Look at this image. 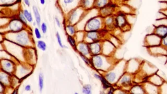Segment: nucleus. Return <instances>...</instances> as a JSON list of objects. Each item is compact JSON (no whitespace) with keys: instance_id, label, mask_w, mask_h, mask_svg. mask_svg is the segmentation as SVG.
<instances>
[{"instance_id":"nucleus-1","label":"nucleus","mask_w":167,"mask_h":94,"mask_svg":"<svg viewBox=\"0 0 167 94\" xmlns=\"http://www.w3.org/2000/svg\"><path fill=\"white\" fill-rule=\"evenodd\" d=\"M24 24L20 21L19 19H13L10 20L7 24V28L5 29H3L2 33L3 34V30H5V33L8 32H18L22 30Z\"/></svg>"},{"instance_id":"nucleus-2","label":"nucleus","mask_w":167,"mask_h":94,"mask_svg":"<svg viewBox=\"0 0 167 94\" xmlns=\"http://www.w3.org/2000/svg\"><path fill=\"white\" fill-rule=\"evenodd\" d=\"M0 68L1 69L8 74L13 75L15 71L16 65L13 61L3 59L0 60Z\"/></svg>"},{"instance_id":"nucleus-3","label":"nucleus","mask_w":167,"mask_h":94,"mask_svg":"<svg viewBox=\"0 0 167 94\" xmlns=\"http://www.w3.org/2000/svg\"><path fill=\"white\" fill-rule=\"evenodd\" d=\"M102 21L100 18L94 17L87 22L86 28L89 31H96L100 29Z\"/></svg>"},{"instance_id":"nucleus-4","label":"nucleus","mask_w":167,"mask_h":94,"mask_svg":"<svg viewBox=\"0 0 167 94\" xmlns=\"http://www.w3.org/2000/svg\"><path fill=\"white\" fill-rule=\"evenodd\" d=\"M11 74H8L1 69L0 70V82L6 87L11 86Z\"/></svg>"},{"instance_id":"nucleus-5","label":"nucleus","mask_w":167,"mask_h":94,"mask_svg":"<svg viewBox=\"0 0 167 94\" xmlns=\"http://www.w3.org/2000/svg\"><path fill=\"white\" fill-rule=\"evenodd\" d=\"M103 58L99 55H95L92 59V63L94 67L97 69H102L103 68L105 63Z\"/></svg>"},{"instance_id":"nucleus-6","label":"nucleus","mask_w":167,"mask_h":94,"mask_svg":"<svg viewBox=\"0 0 167 94\" xmlns=\"http://www.w3.org/2000/svg\"><path fill=\"white\" fill-rule=\"evenodd\" d=\"M89 47V51L91 54H93V55H97L101 51V46L100 43L98 42H93L90 43V45L88 46Z\"/></svg>"},{"instance_id":"nucleus-7","label":"nucleus","mask_w":167,"mask_h":94,"mask_svg":"<svg viewBox=\"0 0 167 94\" xmlns=\"http://www.w3.org/2000/svg\"><path fill=\"white\" fill-rule=\"evenodd\" d=\"M78 51L80 52L81 54L86 56L90 54L88 46L84 43H80L78 46Z\"/></svg>"},{"instance_id":"nucleus-8","label":"nucleus","mask_w":167,"mask_h":94,"mask_svg":"<svg viewBox=\"0 0 167 94\" xmlns=\"http://www.w3.org/2000/svg\"><path fill=\"white\" fill-rule=\"evenodd\" d=\"M116 24L118 27H123L127 24V20L125 19L124 16L123 15H120L116 17Z\"/></svg>"},{"instance_id":"nucleus-9","label":"nucleus","mask_w":167,"mask_h":94,"mask_svg":"<svg viewBox=\"0 0 167 94\" xmlns=\"http://www.w3.org/2000/svg\"><path fill=\"white\" fill-rule=\"evenodd\" d=\"M167 27L166 26H160L156 29V34L164 38L167 36Z\"/></svg>"},{"instance_id":"nucleus-10","label":"nucleus","mask_w":167,"mask_h":94,"mask_svg":"<svg viewBox=\"0 0 167 94\" xmlns=\"http://www.w3.org/2000/svg\"><path fill=\"white\" fill-rule=\"evenodd\" d=\"M16 3L17 0H0V7H10Z\"/></svg>"},{"instance_id":"nucleus-11","label":"nucleus","mask_w":167,"mask_h":94,"mask_svg":"<svg viewBox=\"0 0 167 94\" xmlns=\"http://www.w3.org/2000/svg\"><path fill=\"white\" fill-rule=\"evenodd\" d=\"M116 74L114 72H109L106 75V79L110 83H114L116 81Z\"/></svg>"},{"instance_id":"nucleus-12","label":"nucleus","mask_w":167,"mask_h":94,"mask_svg":"<svg viewBox=\"0 0 167 94\" xmlns=\"http://www.w3.org/2000/svg\"><path fill=\"white\" fill-rule=\"evenodd\" d=\"M94 4L99 9H103L107 5L108 0H95Z\"/></svg>"},{"instance_id":"nucleus-13","label":"nucleus","mask_w":167,"mask_h":94,"mask_svg":"<svg viewBox=\"0 0 167 94\" xmlns=\"http://www.w3.org/2000/svg\"><path fill=\"white\" fill-rule=\"evenodd\" d=\"M86 37L94 42L97 40L99 38L98 33L96 31H89L86 35Z\"/></svg>"},{"instance_id":"nucleus-14","label":"nucleus","mask_w":167,"mask_h":94,"mask_svg":"<svg viewBox=\"0 0 167 94\" xmlns=\"http://www.w3.org/2000/svg\"><path fill=\"white\" fill-rule=\"evenodd\" d=\"M33 13L35 16V18H36V23L38 26H40V22H41V17H40V14L39 13L38 9L36 7L33 6Z\"/></svg>"},{"instance_id":"nucleus-15","label":"nucleus","mask_w":167,"mask_h":94,"mask_svg":"<svg viewBox=\"0 0 167 94\" xmlns=\"http://www.w3.org/2000/svg\"><path fill=\"white\" fill-rule=\"evenodd\" d=\"M131 80L129 76L125 75V76H123L122 78L121 79V84L122 85H129V84H131Z\"/></svg>"},{"instance_id":"nucleus-16","label":"nucleus","mask_w":167,"mask_h":94,"mask_svg":"<svg viewBox=\"0 0 167 94\" xmlns=\"http://www.w3.org/2000/svg\"><path fill=\"white\" fill-rule=\"evenodd\" d=\"M23 14L24 15L25 18L28 22H33V18L31 13H30L27 9H24V11H23Z\"/></svg>"},{"instance_id":"nucleus-17","label":"nucleus","mask_w":167,"mask_h":94,"mask_svg":"<svg viewBox=\"0 0 167 94\" xmlns=\"http://www.w3.org/2000/svg\"><path fill=\"white\" fill-rule=\"evenodd\" d=\"M37 47L39 49H40L41 50L43 51H45L47 49V45L46 43L42 40H39L37 42Z\"/></svg>"},{"instance_id":"nucleus-18","label":"nucleus","mask_w":167,"mask_h":94,"mask_svg":"<svg viewBox=\"0 0 167 94\" xmlns=\"http://www.w3.org/2000/svg\"><path fill=\"white\" fill-rule=\"evenodd\" d=\"M44 78L43 75L42 73H40L39 75V87L40 90L41 92L43 88V84H44Z\"/></svg>"},{"instance_id":"nucleus-19","label":"nucleus","mask_w":167,"mask_h":94,"mask_svg":"<svg viewBox=\"0 0 167 94\" xmlns=\"http://www.w3.org/2000/svg\"><path fill=\"white\" fill-rule=\"evenodd\" d=\"M91 86L90 85H86L82 87V93L85 94H90L91 93Z\"/></svg>"},{"instance_id":"nucleus-20","label":"nucleus","mask_w":167,"mask_h":94,"mask_svg":"<svg viewBox=\"0 0 167 94\" xmlns=\"http://www.w3.org/2000/svg\"><path fill=\"white\" fill-rule=\"evenodd\" d=\"M95 1L94 0H83V5L85 7H90L92 6L93 4H94Z\"/></svg>"},{"instance_id":"nucleus-21","label":"nucleus","mask_w":167,"mask_h":94,"mask_svg":"<svg viewBox=\"0 0 167 94\" xmlns=\"http://www.w3.org/2000/svg\"><path fill=\"white\" fill-rule=\"evenodd\" d=\"M18 18H19V20H20L24 25H27V20L26 19L24 15V14H23V13H22V12H20L19 13V14H18Z\"/></svg>"},{"instance_id":"nucleus-22","label":"nucleus","mask_w":167,"mask_h":94,"mask_svg":"<svg viewBox=\"0 0 167 94\" xmlns=\"http://www.w3.org/2000/svg\"><path fill=\"white\" fill-rule=\"evenodd\" d=\"M78 11L77 10H75L72 13L71 15L69 17V20L70 21L72 22H74V20H76L77 16H78Z\"/></svg>"},{"instance_id":"nucleus-23","label":"nucleus","mask_w":167,"mask_h":94,"mask_svg":"<svg viewBox=\"0 0 167 94\" xmlns=\"http://www.w3.org/2000/svg\"><path fill=\"white\" fill-rule=\"evenodd\" d=\"M67 30L69 32V34L71 35H74L75 33V29L74 27L72 25H68L67 26Z\"/></svg>"},{"instance_id":"nucleus-24","label":"nucleus","mask_w":167,"mask_h":94,"mask_svg":"<svg viewBox=\"0 0 167 94\" xmlns=\"http://www.w3.org/2000/svg\"><path fill=\"white\" fill-rule=\"evenodd\" d=\"M67 40L69 44L71 45L72 47H75L76 45V41L75 40V39H74L73 37L71 36H68L67 37Z\"/></svg>"},{"instance_id":"nucleus-25","label":"nucleus","mask_w":167,"mask_h":94,"mask_svg":"<svg viewBox=\"0 0 167 94\" xmlns=\"http://www.w3.org/2000/svg\"><path fill=\"white\" fill-rule=\"evenodd\" d=\"M35 34L36 38L38 39H40L41 38V33H40V30L37 28H36L35 29Z\"/></svg>"},{"instance_id":"nucleus-26","label":"nucleus","mask_w":167,"mask_h":94,"mask_svg":"<svg viewBox=\"0 0 167 94\" xmlns=\"http://www.w3.org/2000/svg\"><path fill=\"white\" fill-rule=\"evenodd\" d=\"M56 38H57L58 43H59V46H60L61 48H64V46L63 45L62 42V40H61V38L60 35H59V34L58 33H57V34H56Z\"/></svg>"},{"instance_id":"nucleus-27","label":"nucleus","mask_w":167,"mask_h":94,"mask_svg":"<svg viewBox=\"0 0 167 94\" xmlns=\"http://www.w3.org/2000/svg\"><path fill=\"white\" fill-rule=\"evenodd\" d=\"M41 29L43 34H46L47 31V24L45 22H43L41 25Z\"/></svg>"},{"instance_id":"nucleus-28","label":"nucleus","mask_w":167,"mask_h":94,"mask_svg":"<svg viewBox=\"0 0 167 94\" xmlns=\"http://www.w3.org/2000/svg\"><path fill=\"white\" fill-rule=\"evenodd\" d=\"M113 22H114V20L111 17H108L105 20L106 24L108 26H110L111 24H112Z\"/></svg>"},{"instance_id":"nucleus-29","label":"nucleus","mask_w":167,"mask_h":94,"mask_svg":"<svg viewBox=\"0 0 167 94\" xmlns=\"http://www.w3.org/2000/svg\"><path fill=\"white\" fill-rule=\"evenodd\" d=\"M6 87L3 84L0 82V94H2L5 91Z\"/></svg>"},{"instance_id":"nucleus-30","label":"nucleus","mask_w":167,"mask_h":94,"mask_svg":"<svg viewBox=\"0 0 167 94\" xmlns=\"http://www.w3.org/2000/svg\"><path fill=\"white\" fill-rule=\"evenodd\" d=\"M80 56H81V58H82V60L85 61V63H86L88 64H90V62L89 61V60H88V59L86 58L85 57V56H84V55L80 54Z\"/></svg>"},{"instance_id":"nucleus-31","label":"nucleus","mask_w":167,"mask_h":94,"mask_svg":"<svg viewBox=\"0 0 167 94\" xmlns=\"http://www.w3.org/2000/svg\"><path fill=\"white\" fill-rule=\"evenodd\" d=\"M75 0H63V2L65 5H70L73 3Z\"/></svg>"},{"instance_id":"nucleus-32","label":"nucleus","mask_w":167,"mask_h":94,"mask_svg":"<svg viewBox=\"0 0 167 94\" xmlns=\"http://www.w3.org/2000/svg\"><path fill=\"white\" fill-rule=\"evenodd\" d=\"M25 90L27 92H29L30 90H31V86L29 85H26L25 87Z\"/></svg>"},{"instance_id":"nucleus-33","label":"nucleus","mask_w":167,"mask_h":94,"mask_svg":"<svg viewBox=\"0 0 167 94\" xmlns=\"http://www.w3.org/2000/svg\"><path fill=\"white\" fill-rule=\"evenodd\" d=\"M94 76H95V78H97V79H98L99 80H100L101 81V79L103 78V77L101 76V75H98V74H95L94 75Z\"/></svg>"},{"instance_id":"nucleus-34","label":"nucleus","mask_w":167,"mask_h":94,"mask_svg":"<svg viewBox=\"0 0 167 94\" xmlns=\"http://www.w3.org/2000/svg\"><path fill=\"white\" fill-rule=\"evenodd\" d=\"M55 20H56V24L58 25V27H60L61 23L60 22V20H59V18H57V17H56Z\"/></svg>"},{"instance_id":"nucleus-35","label":"nucleus","mask_w":167,"mask_h":94,"mask_svg":"<svg viewBox=\"0 0 167 94\" xmlns=\"http://www.w3.org/2000/svg\"><path fill=\"white\" fill-rule=\"evenodd\" d=\"M4 34H1L0 33V42L1 41H3V40H4Z\"/></svg>"},{"instance_id":"nucleus-36","label":"nucleus","mask_w":167,"mask_h":94,"mask_svg":"<svg viewBox=\"0 0 167 94\" xmlns=\"http://www.w3.org/2000/svg\"><path fill=\"white\" fill-rule=\"evenodd\" d=\"M24 2L25 4L28 7H29L30 6V2H29V0H24Z\"/></svg>"},{"instance_id":"nucleus-37","label":"nucleus","mask_w":167,"mask_h":94,"mask_svg":"<svg viewBox=\"0 0 167 94\" xmlns=\"http://www.w3.org/2000/svg\"><path fill=\"white\" fill-rule=\"evenodd\" d=\"M111 88V89H110V90L109 91V93H108V94H112V93H113V92H114V89H113V88Z\"/></svg>"},{"instance_id":"nucleus-38","label":"nucleus","mask_w":167,"mask_h":94,"mask_svg":"<svg viewBox=\"0 0 167 94\" xmlns=\"http://www.w3.org/2000/svg\"><path fill=\"white\" fill-rule=\"evenodd\" d=\"M40 2L42 5H44L45 4V0H40Z\"/></svg>"},{"instance_id":"nucleus-39","label":"nucleus","mask_w":167,"mask_h":94,"mask_svg":"<svg viewBox=\"0 0 167 94\" xmlns=\"http://www.w3.org/2000/svg\"><path fill=\"white\" fill-rule=\"evenodd\" d=\"M21 1H22V0H17V3H20L21 2Z\"/></svg>"}]
</instances>
